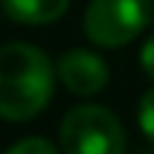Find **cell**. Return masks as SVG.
<instances>
[{"label": "cell", "mask_w": 154, "mask_h": 154, "mask_svg": "<svg viewBox=\"0 0 154 154\" xmlns=\"http://www.w3.org/2000/svg\"><path fill=\"white\" fill-rule=\"evenodd\" d=\"M60 143L65 154H125L122 122L103 106L70 108L60 125Z\"/></svg>", "instance_id": "obj_2"}, {"label": "cell", "mask_w": 154, "mask_h": 154, "mask_svg": "<svg viewBox=\"0 0 154 154\" xmlns=\"http://www.w3.org/2000/svg\"><path fill=\"white\" fill-rule=\"evenodd\" d=\"M54 92V68L49 57L30 43L0 46V116L8 122H30Z\"/></svg>", "instance_id": "obj_1"}, {"label": "cell", "mask_w": 154, "mask_h": 154, "mask_svg": "<svg viewBox=\"0 0 154 154\" xmlns=\"http://www.w3.org/2000/svg\"><path fill=\"white\" fill-rule=\"evenodd\" d=\"M70 0H0L8 19L19 24H51L68 11Z\"/></svg>", "instance_id": "obj_5"}, {"label": "cell", "mask_w": 154, "mask_h": 154, "mask_svg": "<svg viewBox=\"0 0 154 154\" xmlns=\"http://www.w3.org/2000/svg\"><path fill=\"white\" fill-rule=\"evenodd\" d=\"M57 73L73 95H97L108 84V65L84 49H70L60 57Z\"/></svg>", "instance_id": "obj_4"}, {"label": "cell", "mask_w": 154, "mask_h": 154, "mask_svg": "<svg viewBox=\"0 0 154 154\" xmlns=\"http://www.w3.org/2000/svg\"><path fill=\"white\" fill-rule=\"evenodd\" d=\"M152 16L149 0H89L84 32L95 46L116 49L135 41Z\"/></svg>", "instance_id": "obj_3"}, {"label": "cell", "mask_w": 154, "mask_h": 154, "mask_svg": "<svg viewBox=\"0 0 154 154\" xmlns=\"http://www.w3.org/2000/svg\"><path fill=\"white\" fill-rule=\"evenodd\" d=\"M5 154H60V152L46 138H24V141L14 143Z\"/></svg>", "instance_id": "obj_7"}, {"label": "cell", "mask_w": 154, "mask_h": 154, "mask_svg": "<svg viewBox=\"0 0 154 154\" xmlns=\"http://www.w3.org/2000/svg\"><path fill=\"white\" fill-rule=\"evenodd\" d=\"M138 122H141L143 135L149 138V143L154 146V89H149V92L141 97V106H138Z\"/></svg>", "instance_id": "obj_6"}, {"label": "cell", "mask_w": 154, "mask_h": 154, "mask_svg": "<svg viewBox=\"0 0 154 154\" xmlns=\"http://www.w3.org/2000/svg\"><path fill=\"white\" fill-rule=\"evenodd\" d=\"M141 68L149 79H154V35H149V41L141 46Z\"/></svg>", "instance_id": "obj_8"}]
</instances>
